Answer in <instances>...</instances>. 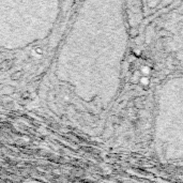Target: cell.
<instances>
[{
	"mask_svg": "<svg viewBox=\"0 0 183 183\" xmlns=\"http://www.w3.org/2000/svg\"><path fill=\"white\" fill-rule=\"evenodd\" d=\"M130 34L132 38H136L138 35V29L135 27H132V29L130 30Z\"/></svg>",
	"mask_w": 183,
	"mask_h": 183,
	"instance_id": "cell-1",
	"label": "cell"
}]
</instances>
